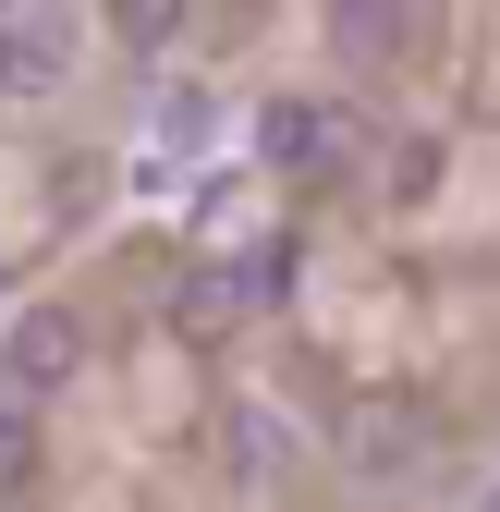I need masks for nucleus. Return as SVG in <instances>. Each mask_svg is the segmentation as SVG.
Returning <instances> with one entry per match:
<instances>
[{
	"mask_svg": "<svg viewBox=\"0 0 500 512\" xmlns=\"http://www.w3.org/2000/svg\"><path fill=\"white\" fill-rule=\"evenodd\" d=\"M0 293H13V281H0Z\"/></svg>",
	"mask_w": 500,
	"mask_h": 512,
	"instance_id": "9d476101",
	"label": "nucleus"
},
{
	"mask_svg": "<svg viewBox=\"0 0 500 512\" xmlns=\"http://www.w3.org/2000/svg\"><path fill=\"white\" fill-rule=\"evenodd\" d=\"M13 366L49 391V378H74V366H86V330H74V317H25V330H13Z\"/></svg>",
	"mask_w": 500,
	"mask_h": 512,
	"instance_id": "423d86ee",
	"label": "nucleus"
},
{
	"mask_svg": "<svg viewBox=\"0 0 500 512\" xmlns=\"http://www.w3.org/2000/svg\"><path fill=\"white\" fill-rule=\"evenodd\" d=\"M159 317H171V342H183V354H220L244 317H257V281H244V269H183Z\"/></svg>",
	"mask_w": 500,
	"mask_h": 512,
	"instance_id": "7ed1b4c3",
	"label": "nucleus"
},
{
	"mask_svg": "<svg viewBox=\"0 0 500 512\" xmlns=\"http://www.w3.org/2000/svg\"><path fill=\"white\" fill-rule=\"evenodd\" d=\"M74 49H86V25H74V0H0V98H61V74H74Z\"/></svg>",
	"mask_w": 500,
	"mask_h": 512,
	"instance_id": "f257e3e1",
	"label": "nucleus"
},
{
	"mask_svg": "<svg viewBox=\"0 0 500 512\" xmlns=\"http://www.w3.org/2000/svg\"><path fill=\"white\" fill-rule=\"evenodd\" d=\"M13 512H25V500H13Z\"/></svg>",
	"mask_w": 500,
	"mask_h": 512,
	"instance_id": "9b49d317",
	"label": "nucleus"
},
{
	"mask_svg": "<svg viewBox=\"0 0 500 512\" xmlns=\"http://www.w3.org/2000/svg\"><path fill=\"white\" fill-rule=\"evenodd\" d=\"M342 61H403V0H330Z\"/></svg>",
	"mask_w": 500,
	"mask_h": 512,
	"instance_id": "39448f33",
	"label": "nucleus"
},
{
	"mask_svg": "<svg viewBox=\"0 0 500 512\" xmlns=\"http://www.w3.org/2000/svg\"><path fill=\"white\" fill-rule=\"evenodd\" d=\"M488 512H500V488H488Z\"/></svg>",
	"mask_w": 500,
	"mask_h": 512,
	"instance_id": "1a4fd4ad",
	"label": "nucleus"
},
{
	"mask_svg": "<svg viewBox=\"0 0 500 512\" xmlns=\"http://www.w3.org/2000/svg\"><path fill=\"white\" fill-rule=\"evenodd\" d=\"M342 147H354V122L330 98H269L257 110V159H281V171H330Z\"/></svg>",
	"mask_w": 500,
	"mask_h": 512,
	"instance_id": "20e7f679",
	"label": "nucleus"
},
{
	"mask_svg": "<svg viewBox=\"0 0 500 512\" xmlns=\"http://www.w3.org/2000/svg\"><path fill=\"white\" fill-rule=\"evenodd\" d=\"M110 13H122V37H135V49H159V37H183V0H110Z\"/></svg>",
	"mask_w": 500,
	"mask_h": 512,
	"instance_id": "6e6552de",
	"label": "nucleus"
},
{
	"mask_svg": "<svg viewBox=\"0 0 500 512\" xmlns=\"http://www.w3.org/2000/svg\"><path fill=\"white\" fill-rule=\"evenodd\" d=\"M37 488V415H0V512Z\"/></svg>",
	"mask_w": 500,
	"mask_h": 512,
	"instance_id": "0eeeda50",
	"label": "nucleus"
},
{
	"mask_svg": "<svg viewBox=\"0 0 500 512\" xmlns=\"http://www.w3.org/2000/svg\"><path fill=\"white\" fill-rule=\"evenodd\" d=\"M342 452H354V476H415L427 452H440V415L403 403V391H366V403L342 415Z\"/></svg>",
	"mask_w": 500,
	"mask_h": 512,
	"instance_id": "f03ea898",
	"label": "nucleus"
}]
</instances>
